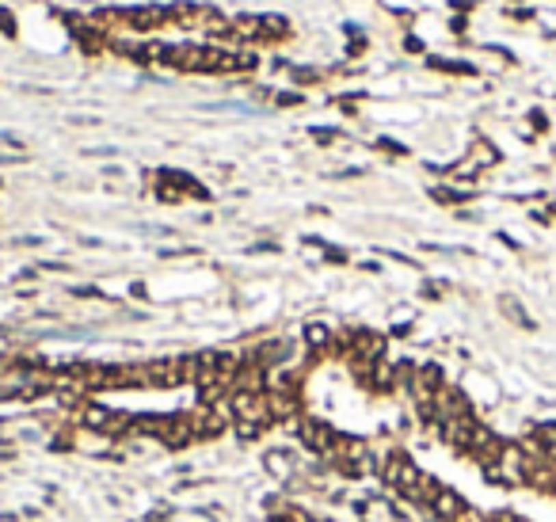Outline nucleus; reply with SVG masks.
Returning a JSON list of instances; mask_svg holds the SVG:
<instances>
[{"mask_svg": "<svg viewBox=\"0 0 556 522\" xmlns=\"http://www.w3.org/2000/svg\"><path fill=\"white\" fill-rule=\"evenodd\" d=\"M468 160H473L477 168H492V164H499V149H495L492 142H477L473 153H468Z\"/></svg>", "mask_w": 556, "mask_h": 522, "instance_id": "nucleus-1", "label": "nucleus"}, {"mask_svg": "<svg viewBox=\"0 0 556 522\" xmlns=\"http://www.w3.org/2000/svg\"><path fill=\"white\" fill-rule=\"evenodd\" d=\"M0 27H4L8 35H12V31H16V27H12V16H8V12H0Z\"/></svg>", "mask_w": 556, "mask_h": 522, "instance_id": "nucleus-4", "label": "nucleus"}, {"mask_svg": "<svg viewBox=\"0 0 556 522\" xmlns=\"http://www.w3.org/2000/svg\"><path fill=\"white\" fill-rule=\"evenodd\" d=\"M499 309H503V317H507V320H514L518 328H533V320L526 317V309H522V305H518L514 298H499Z\"/></svg>", "mask_w": 556, "mask_h": 522, "instance_id": "nucleus-2", "label": "nucleus"}, {"mask_svg": "<svg viewBox=\"0 0 556 522\" xmlns=\"http://www.w3.org/2000/svg\"><path fill=\"white\" fill-rule=\"evenodd\" d=\"M305 339H309L313 347H324L328 339H332V328H324V324H309V328H305Z\"/></svg>", "mask_w": 556, "mask_h": 522, "instance_id": "nucleus-3", "label": "nucleus"}]
</instances>
